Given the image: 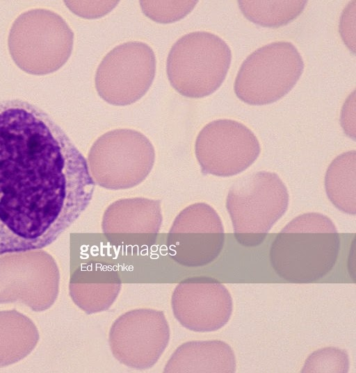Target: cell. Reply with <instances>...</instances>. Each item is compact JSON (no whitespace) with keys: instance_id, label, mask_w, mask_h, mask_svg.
<instances>
[{"instance_id":"obj_16","label":"cell","mask_w":356,"mask_h":373,"mask_svg":"<svg viewBox=\"0 0 356 373\" xmlns=\"http://www.w3.org/2000/svg\"><path fill=\"white\" fill-rule=\"evenodd\" d=\"M40 338L32 320L16 310L0 311V367L27 356Z\"/></svg>"},{"instance_id":"obj_8","label":"cell","mask_w":356,"mask_h":373,"mask_svg":"<svg viewBox=\"0 0 356 373\" xmlns=\"http://www.w3.org/2000/svg\"><path fill=\"white\" fill-rule=\"evenodd\" d=\"M60 274L54 260L43 251L0 258V304L19 301L32 310L49 308L59 291Z\"/></svg>"},{"instance_id":"obj_17","label":"cell","mask_w":356,"mask_h":373,"mask_svg":"<svg viewBox=\"0 0 356 373\" xmlns=\"http://www.w3.org/2000/svg\"><path fill=\"white\" fill-rule=\"evenodd\" d=\"M325 187L331 202L340 210L356 213V151L337 156L325 173Z\"/></svg>"},{"instance_id":"obj_21","label":"cell","mask_w":356,"mask_h":373,"mask_svg":"<svg viewBox=\"0 0 356 373\" xmlns=\"http://www.w3.org/2000/svg\"><path fill=\"white\" fill-rule=\"evenodd\" d=\"M69 7L79 16L88 19L98 18L110 12L118 1H68Z\"/></svg>"},{"instance_id":"obj_1","label":"cell","mask_w":356,"mask_h":373,"mask_svg":"<svg viewBox=\"0 0 356 373\" xmlns=\"http://www.w3.org/2000/svg\"><path fill=\"white\" fill-rule=\"evenodd\" d=\"M88 163L47 112L0 100V256L53 243L90 202Z\"/></svg>"},{"instance_id":"obj_15","label":"cell","mask_w":356,"mask_h":373,"mask_svg":"<svg viewBox=\"0 0 356 373\" xmlns=\"http://www.w3.org/2000/svg\"><path fill=\"white\" fill-rule=\"evenodd\" d=\"M236 365L234 351L226 342L191 341L174 351L163 372L232 373L235 372Z\"/></svg>"},{"instance_id":"obj_2","label":"cell","mask_w":356,"mask_h":373,"mask_svg":"<svg viewBox=\"0 0 356 373\" xmlns=\"http://www.w3.org/2000/svg\"><path fill=\"white\" fill-rule=\"evenodd\" d=\"M340 239L332 221L318 213H305L292 219L277 235L270 249L275 273L291 282L318 280L334 267Z\"/></svg>"},{"instance_id":"obj_5","label":"cell","mask_w":356,"mask_h":373,"mask_svg":"<svg viewBox=\"0 0 356 373\" xmlns=\"http://www.w3.org/2000/svg\"><path fill=\"white\" fill-rule=\"evenodd\" d=\"M155 151L149 139L130 129H118L101 135L88 156L90 175L98 185L124 190L141 183L150 173Z\"/></svg>"},{"instance_id":"obj_10","label":"cell","mask_w":356,"mask_h":373,"mask_svg":"<svg viewBox=\"0 0 356 373\" xmlns=\"http://www.w3.org/2000/svg\"><path fill=\"white\" fill-rule=\"evenodd\" d=\"M195 152L204 174L225 177L249 167L259 155L260 144L243 124L220 119L202 129L195 140Z\"/></svg>"},{"instance_id":"obj_13","label":"cell","mask_w":356,"mask_h":373,"mask_svg":"<svg viewBox=\"0 0 356 373\" xmlns=\"http://www.w3.org/2000/svg\"><path fill=\"white\" fill-rule=\"evenodd\" d=\"M161 223L159 201L134 197L112 203L104 213L102 229L111 244L132 253L155 242Z\"/></svg>"},{"instance_id":"obj_12","label":"cell","mask_w":356,"mask_h":373,"mask_svg":"<svg viewBox=\"0 0 356 373\" xmlns=\"http://www.w3.org/2000/svg\"><path fill=\"white\" fill-rule=\"evenodd\" d=\"M171 306L175 317L184 328L195 332H211L228 322L233 301L228 290L218 281L195 276L176 286Z\"/></svg>"},{"instance_id":"obj_3","label":"cell","mask_w":356,"mask_h":373,"mask_svg":"<svg viewBox=\"0 0 356 373\" xmlns=\"http://www.w3.org/2000/svg\"><path fill=\"white\" fill-rule=\"evenodd\" d=\"M288 204L287 188L275 173L259 171L237 179L226 199L237 242L250 247L262 243Z\"/></svg>"},{"instance_id":"obj_18","label":"cell","mask_w":356,"mask_h":373,"mask_svg":"<svg viewBox=\"0 0 356 373\" xmlns=\"http://www.w3.org/2000/svg\"><path fill=\"white\" fill-rule=\"evenodd\" d=\"M307 1H238L243 15L250 21L267 27H279L296 19Z\"/></svg>"},{"instance_id":"obj_4","label":"cell","mask_w":356,"mask_h":373,"mask_svg":"<svg viewBox=\"0 0 356 373\" xmlns=\"http://www.w3.org/2000/svg\"><path fill=\"white\" fill-rule=\"evenodd\" d=\"M232 60L228 44L206 31L184 35L171 47L166 72L172 88L183 96L201 98L224 81Z\"/></svg>"},{"instance_id":"obj_6","label":"cell","mask_w":356,"mask_h":373,"mask_svg":"<svg viewBox=\"0 0 356 373\" xmlns=\"http://www.w3.org/2000/svg\"><path fill=\"white\" fill-rule=\"evenodd\" d=\"M303 69L302 58L292 43H270L244 60L235 78V94L250 105L271 103L289 92Z\"/></svg>"},{"instance_id":"obj_14","label":"cell","mask_w":356,"mask_h":373,"mask_svg":"<svg viewBox=\"0 0 356 373\" xmlns=\"http://www.w3.org/2000/svg\"><path fill=\"white\" fill-rule=\"evenodd\" d=\"M120 288L118 272L106 263L97 261L79 266L72 274L69 284L72 299L87 314L108 310Z\"/></svg>"},{"instance_id":"obj_7","label":"cell","mask_w":356,"mask_h":373,"mask_svg":"<svg viewBox=\"0 0 356 373\" xmlns=\"http://www.w3.org/2000/svg\"><path fill=\"white\" fill-rule=\"evenodd\" d=\"M155 72L156 58L149 45L125 42L113 48L101 61L95 74V88L110 104L129 105L146 94Z\"/></svg>"},{"instance_id":"obj_19","label":"cell","mask_w":356,"mask_h":373,"mask_svg":"<svg viewBox=\"0 0 356 373\" xmlns=\"http://www.w3.org/2000/svg\"><path fill=\"white\" fill-rule=\"evenodd\" d=\"M348 370V356L344 349L325 347L318 349L309 356L301 372L346 373Z\"/></svg>"},{"instance_id":"obj_20","label":"cell","mask_w":356,"mask_h":373,"mask_svg":"<svg viewBox=\"0 0 356 373\" xmlns=\"http://www.w3.org/2000/svg\"><path fill=\"white\" fill-rule=\"evenodd\" d=\"M197 1H140L143 13L159 23H171L187 15Z\"/></svg>"},{"instance_id":"obj_11","label":"cell","mask_w":356,"mask_h":373,"mask_svg":"<svg viewBox=\"0 0 356 373\" xmlns=\"http://www.w3.org/2000/svg\"><path fill=\"white\" fill-rule=\"evenodd\" d=\"M224 229L216 211L205 203L185 208L175 219L167 238L169 255L186 267L207 265L220 254Z\"/></svg>"},{"instance_id":"obj_9","label":"cell","mask_w":356,"mask_h":373,"mask_svg":"<svg viewBox=\"0 0 356 373\" xmlns=\"http://www.w3.org/2000/svg\"><path fill=\"white\" fill-rule=\"evenodd\" d=\"M170 327L164 313L152 308L129 310L112 324L108 343L121 364L138 370L153 367L170 340Z\"/></svg>"}]
</instances>
